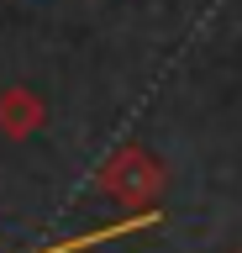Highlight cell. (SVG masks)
Segmentation results:
<instances>
[{"label":"cell","mask_w":242,"mask_h":253,"mask_svg":"<svg viewBox=\"0 0 242 253\" xmlns=\"http://www.w3.org/2000/svg\"><path fill=\"white\" fill-rule=\"evenodd\" d=\"M158 185H163V169H158V158L142 153V148H121V153L100 169V190H111L116 201H127V206L153 201Z\"/></svg>","instance_id":"1"},{"label":"cell","mask_w":242,"mask_h":253,"mask_svg":"<svg viewBox=\"0 0 242 253\" xmlns=\"http://www.w3.org/2000/svg\"><path fill=\"white\" fill-rule=\"evenodd\" d=\"M42 122H48V106L37 100V90H27V84L0 90V132L5 137H32Z\"/></svg>","instance_id":"2"}]
</instances>
